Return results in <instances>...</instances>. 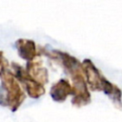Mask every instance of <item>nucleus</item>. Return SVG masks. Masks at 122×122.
I'll return each mask as SVG.
<instances>
[{
	"instance_id": "1",
	"label": "nucleus",
	"mask_w": 122,
	"mask_h": 122,
	"mask_svg": "<svg viewBox=\"0 0 122 122\" xmlns=\"http://www.w3.org/2000/svg\"><path fill=\"white\" fill-rule=\"evenodd\" d=\"M0 81L1 88L5 94V107H8L12 112H14L25 101L26 93L10 70L0 76Z\"/></svg>"
},
{
	"instance_id": "2",
	"label": "nucleus",
	"mask_w": 122,
	"mask_h": 122,
	"mask_svg": "<svg viewBox=\"0 0 122 122\" xmlns=\"http://www.w3.org/2000/svg\"><path fill=\"white\" fill-rule=\"evenodd\" d=\"M10 71L14 75V77L17 79V81L20 83V85L23 86V90L25 93H27L30 98L32 99H38L40 98L46 92L45 87L35 80H33L27 72L26 69L22 67L20 64L16 62L10 63Z\"/></svg>"
},
{
	"instance_id": "3",
	"label": "nucleus",
	"mask_w": 122,
	"mask_h": 122,
	"mask_svg": "<svg viewBox=\"0 0 122 122\" xmlns=\"http://www.w3.org/2000/svg\"><path fill=\"white\" fill-rule=\"evenodd\" d=\"M71 78L72 82L71 95H73L71 99V104L76 108L84 107L90 104L92 101V97H91V93L88 89V85L86 83L83 71L71 75Z\"/></svg>"
},
{
	"instance_id": "4",
	"label": "nucleus",
	"mask_w": 122,
	"mask_h": 122,
	"mask_svg": "<svg viewBox=\"0 0 122 122\" xmlns=\"http://www.w3.org/2000/svg\"><path fill=\"white\" fill-rule=\"evenodd\" d=\"M82 68L86 83L88 87H90V90L92 92L101 91V84L104 76L101 74L100 71L93 64V62L91 59L86 58L82 62Z\"/></svg>"
},
{
	"instance_id": "5",
	"label": "nucleus",
	"mask_w": 122,
	"mask_h": 122,
	"mask_svg": "<svg viewBox=\"0 0 122 122\" xmlns=\"http://www.w3.org/2000/svg\"><path fill=\"white\" fill-rule=\"evenodd\" d=\"M26 71L28 74L36 82H38L41 85H45L49 81V72L47 68L43 67V61L36 57L35 59L27 62L26 65Z\"/></svg>"
},
{
	"instance_id": "6",
	"label": "nucleus",
	"mask_w": 122,
	"mask_h": 122,
	"mask_svg": "<svg viewBox=\"0 0 122 122\" xmlns=\"http://www.w3.org/2000/svg\"><path fill=\"white\" fill-rule=\"evenodd\" d=\"M15 48L17 50L18 55L27 62H30L35 59L36 57H39L40 55L35 42L31 39H27V38L17 39L15 41Z\"/></svg>"
},
{
	"instance_id": "7",
	"label": "nucleus",
	"mask_w": 122,
	"mask_h": 122,
	"mask_svg": "<svg viewBox=\"0 0 122 122\" xmlns=\"http://www.w3.org/2000/svg\"><path fill=\"white\" fill-rule=\"evenodd\" d=\"M72 94L71 85L68 79L62 78L55 82L50 90V95L51 99L55 102H64L69 95Z\"/></svg>"
},
{
	"instance_id": "8",
	"label": "nucleus",
	"mask_w": 122,
	"mask_h": 122,
	"mask_svg": "<svg viewBox=\"0 0 122 122\" xmlns=\"http://www.w3.org/2000/svg\"><path fill=\"white\" fill-rule=\"evenodd\" d=\"M101 91L104 92V93L109 96V98L113 103L114 107L122 110V91L119 89L118 86L109 81L107 78L103 77L102 84H101Z\"/></svg>"
},
{
	"instance_id": "9",
	"label": "nucleus",
	"mask_w": 122,
	"mask_h": 122,
	"mask_svg": "<svg viewBox=\"0 0 122 122\" xmlns=\"http://www.w3.org/2000/svg\"><path fill=\"white\" fill-rule=\"evenodd\" d=\"M9 67H10V64H9L7 58L4 56V52L2 51H0V76L4 72L9 71Z\"/></svg>"
},
{
	"instance_id": "10",
	"label": "nucleus",
	"mask_w": 122,
	"mask_h": 122,
	"mask_svg": "<svg viewBox=\"0 0 122 122\" xmlns=\"http://www.w3.org/2000/svg\"><path fill=\"white\" fill-rule=\"evenodd\" d=\"M0 105L5 106V94H4V92L1 88V85H0Z\"/></svg>"
}]
</instances>
